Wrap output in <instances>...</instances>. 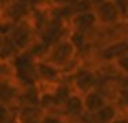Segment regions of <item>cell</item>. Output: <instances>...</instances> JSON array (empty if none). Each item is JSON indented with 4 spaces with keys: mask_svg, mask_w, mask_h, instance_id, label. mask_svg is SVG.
<instances>
[{
    "mask_svg": "<svg viewBox=\"0 0 128 123\" xmlns=\"http://www.w3.org/2000/svg\"><path fill=\"white\" fill-rule=\"evenodd\" d=\"M65 79L69 82L73 92L80 96H84L90 90H94L98 82L94 68H88L84 66H80L72 75L65 77Z\"/></svg>",
    "mask_w": 128,
    "mask_h": 123,
    "instance_id": "cell-1",
    "label": "cell"
},
{
    "mask_svg": "<svg viewBox=\"0 0 128 123\" xmlns=\"http://www.w3.org/2000/svg\"><path fill=\"white\" fill-rule=\"evenodd\" d=\"M76 57H77V52H76L74 46L70 44L68 38H65V40L59 41L51 46L44 60L58 67L59 70H62L70 62H73Z\"/></svg>",
    "mask_w": 128,
    "mask_h": 123,
    "instance_id": "cell-2",
    "label": "cell"
},
{
    "mask_svg": "<svg viewBox=\"0 0 128 123\" xmlns=\"http://www.w3.org/2000/svg\"><path fill=\"white\" fill-rule=\"evenodd\" d=\"M7 37L10 38V41L14 44L15 48L21 53V52H25L30 46V44L37 38V33L28 18L25 21H21L18 23H15Z\"/></svg>",
    "mask_w": 128,
    "mask_h": 123,
    "instance_id": "cell-3",
    "label": "cell"
},
{
    "mask_svg": "<svg viewBox=\"0 0 128 123\" xmlns=\"http://www.w3.org/2000/svg\"><path fill=\"white\" fill-rule=\"evenodd\" d=\"M33 7L28 0H11L7 5L0 10V16L11 23H18L30 16Z\"/></svg>",
    "mask_w": 128,
    "mask_h": 123,
    "instance_id": "cell-4",
    "label": "cell"
},
{
    "mask_svg": "<svg viewBox=\"0 0 128 123\" xmlns=\"http://www.w3.org/2000/svg\"><path fill=\"white\" fill-rule=\"evenodd\" d=\"M22 87L15 79H2L0 81V105L8 107L12 111L18 108V97Z\"/></svg>",
    "mask_w": 128,
    "mask_h": 123,
    "instance_id": "cell-5",
    "label": "cell"
},
{
    "mask_svg": "<svg viewBox=\"0 0 128 123\" xmlns=\"http://www.w3.org/2000/svg\"><path fill=\"white\" fill-rule=\"evenodd\" d=\"M125 55H128V41L120 40L103 46L99 56L105 63H116L117 60L124 57Z\"/></svg>",
    "mask_w": 128,
    "mask_h": 123,
    "instance_id": "cell-6",
    "label": "cell"
},
{
    "mask_svg": "<svg viewBox=\"0 0 128 123\" xmlns=\"http://www.w3.org/2000/svg\"><path fill=\"white\" fill-rule=\"evenodd\" d=\"M106 103H109L105 98V96L96 89L90 90L83 96V104H84V111L87 114H95L99 108H102Z\"/></svg>",
    "mask_w": 128,
    "mask_h": 123,
    "instance_id": "cell-7",
    "label": "cell"
},
{
    "mask_svg": "<svg viewBox=\"0 0 128 123\" xmlns=\"http://www.w3.org/2000/svg\"><path fill=\"white\" fill-rule=\"evenodd\" d=\"M98 18L103 23H114L120 16V11L113 1H103L98 5Z\"/></svg>",
    "mask_w": 128,
    "mask_h": 123,
    "instance_id": "cell-8",
    "label": "cell"
},
{
    "mask_svg": "<svg viewBox=\"0 0 128 123\" xmlns=\"http://www.w3.org/2000/svg\"><path fill=\"white\" fill-rule=\"evenodd\" d=\"M95 22H96V16L91 12H81L72 16V23L76 32L87 33L95 26Z\"/></svg>",
    "mask_w": 128,
    "mask_h": 123,
    "instance_id": "cell-9",
    "label": "cell"
},
{
    "mask_svg": "<svg viewBox=\"0 0 128 123\" xmlns=\"http://www.w3.org/2000/svg\"><path fill=\"white\" fill-rule=\"evenodd\" d=\"M40 101V90L36 85L26 86L21 89L20 97H18V107L22 105H39Z\"/></svg>",
    "mask_w": 128,
    "mask_h": 123,
    "instance_id": "cell-10",
    "label": "cell"
},
{
    "mask_svg": "<svg viewBox=\"0 0 128 123\" xmlns=\"http://www.w3.org/2000/svg\"><path fill=\"white\" fill-rule=\"evenodd\" d=\"M118 112V107L116 103H106L102 108H99L95 114H92L96 123H112Z\"/></svg>",
    "mask_w": 128,
    "mask_h": 123,
    "instance_id": "cell-11",
    "label": "cell"
},
{
    "mask_svg": "<svg viewBox=\"0 0 128 123\" xmlns=\"http://www.w3.org/2000/svg\"><path fill=\"white\" fill-rule=\"evenodd\" d=\"M50 48H51V46L47 45L46 42H43L40 38H36L25 52L32 57V59H34L37 62V60H44L46 59V56H47Z\"/></svg>",
    "mask_w": 128,
    "mask_h": 123,
    "instance_id": "cell-12",
    "label": "cell"
},
{
    "mask_svg": "<svg viewBox=\"0 0 128 123\" xmlns=\"http://www.w3.org/2000/svg\"><path fill=\"white\" fill-rule=\"evenodd\" d=\"M18 53H20V51H18L14 44L10 41V38L4 37V41H3V44H2V46H0V60H2V62H10L11 63Z\"/></svg>",
    "mask_w": 128,
    "mask_h": 123,
    "instance_id": "cell-13",
    "label": "cell"
},
{
    "mask_svg": "<svg viewBox=\"0 0 128 123\" xmlns=\"http://www.w3.org/2000/svg\"><path fill=\"white\" fill-rule=\"evenodd\" d=\"M2 79H15L12 63L2 62V60H0V81H2Z\"/></svg>",
    "mask_w": 128,
    "mask_h": 123,
    "instance_id": "cell-14",
    "label": "cell"
},
{
    "mask_svg": "<svg viewBox=\"0 0 128 123\" xmlns=\"http://www.w3.org/2000/svg\"><path fill=\"white\" fill-rule=\"evenodd\" d=\"M14 118V111L8 107L0 105V123H8Z\"/></svg>",
    "mask_w": 128,
    "mask_h": 123,
    "instance_id": "cell-15",
    "label": "cell"
},
{
    "mask_svg": "<svg viewBox=\"0 0 128 123\" xmlns=\"http://www.w3.org/2000/svg\"><path fill=\"white\" fill-rule=\"evenodd\" d=\"M12 27H14V23H11V22L6 21L0 16V36L7 37L10 34V32L12 30Z\"/></svg>",
    "mask_w": 128,
    "mask_h": 123,
    "instance_id": "cell-16",
    "label": "cell"
},
{
    "mask_svg": "<svg viewBox=\"0 0 128 123\" xmlns=\"http://www.w3.org/2000/svg\"><path fill=\"white\" fill-rule=\"evenodd\" d=\"M61 119L62 118L56 114H47V112H44V115L42 116L39 123H59Z\"/></svg>",
    "mask_w": 128,
    "mask_h": 123,
    "instance_id": "cell-17",
    "label": "cell"
},
{
    "mask_svg": "<svg viewBox=\"0 0 128 123\" xmlns=\"http://www.w3.org/2000/svg\"><path fill=\"white\" fill-rule=\"evenodd\" d=\"M116 7L118 8L120 12H127L128 11V0H116Z\"/></svg>",
    "mask_w": 128,
    "mask_h": 123,
    "instance_id": "cell-18",
    "label": "cell"
},
{
    "mask_svg": "<svg viewBox=\"0 0 128 123\" xmlns=\"http://www.w3.org/2000/svg\"><path fill=\"white\" fill-rule=\"evenodd\" d=\"M52 1L55 3L56 7H62V5H72L78 0H52Z\"/></svg>",
    "mask_w": 128,
    "mask_h": 123,
    "instance_id": "cell-19",
    "label": "cell"
},
{
    "mask_svg": "<svg viewBox=\"0 0 128 123\" xmlns=\"http://www.w3.org/2000/svg\"><path fill=\"white\" fill-rule=\"evenodd\" d=\"M28 1L30 3V5L33 8H39V7H42V5L44 4L46 0H28Z\"/></svg>",
    "mask_w": 128,
    "mask_h": 123,
    "instance_id": "cell-20",
    "label": "cell"
},
{
    "mask_svg": "<svg viewBox=\"0 0 128 123\" xmlns=\"http://www.w3.org/2000/svg\"><path fill=\"white\" fill-rule=\"evenodd\" d=\"M10 1H11V0H0V5H2V8H3L4 5H7Z\"/></svg>",
    "mask_w": 128,
    "mask_h": 123,
    "instance_id": "cell-21",
    "label": "cell"
},
{
    "mask_svg": "<svg viewBox=\"0 0 128 123\" xmlns=\"http://www.w3.org/2000/svg\"><path fill=\"white\" fill-rule=\"evenodd\" d=\"M103 1H106V0H94V3H95V4H98V5H99L100 3H103Z\"/></svg>",
    "mask_w": 128,
    "mask_h": 123,
    "instance_id": "cell-22",
    "label": "cell"
},
{
    "mask_svg": "<svg viewBox=\"0 0 128 123\" xmlns=\"http://www.w3.org/2000/svg\"><path fill=\"white\" fill-rule=\"evenodd\" d=\"M59 123H73V122H70V120H68V119H61Z\"/></svg>",
    "mask_w": 128,
    "mask_h": 123,
    "instance_id": "cell-23",
    "label": "cell"
},
{
    "mask_svg": "<svg viewBox=\"0 0 128 123\" xmlns=\"http://www.w3.org/2000/svg\"><path fill=\"white\" fill-rule=\"evenodd\" d=\"M3 41H4V37H3V36H0V46H2V44H3Z\"/></svg>",
    "mask_w": 128,
    "mask_h": 123,
    "instance_id": "cell-24",
    "label": "cell"
}]
</instances>
